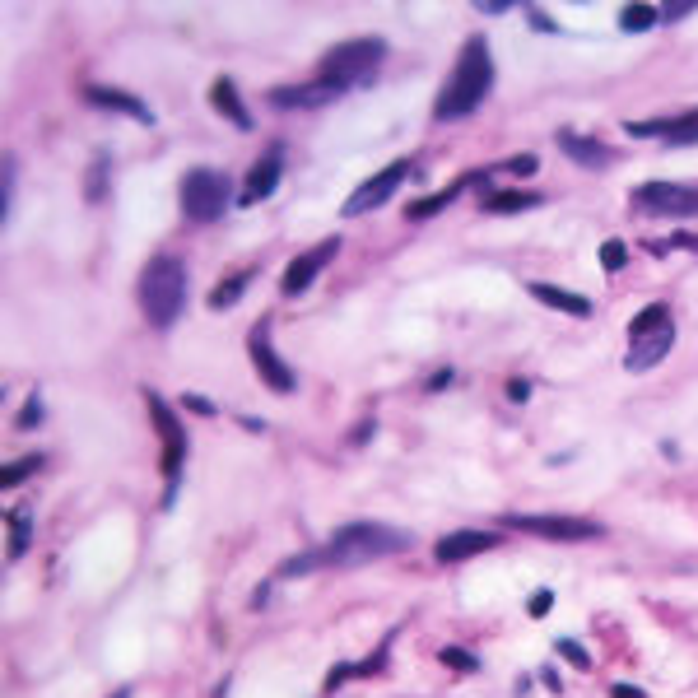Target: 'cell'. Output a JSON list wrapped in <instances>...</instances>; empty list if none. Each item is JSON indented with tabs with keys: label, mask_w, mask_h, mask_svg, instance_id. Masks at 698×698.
<instances>
[{
	"label": "cell",
	"mask_w": 698,
	"mask_h": 698,
	"mask_svg": "<svg viewBox=\"0 0 698 698\" xmlns=\"http://www.w3.org/2000/svg\"><path fill=\"white\" fill-rule=\"evenodd\" d=\"M405 545H410V536L396 531V526L354 522V526H340L336 536L326 545H317V550L284 559L280 573L284 578H303V573H322V568H359V564H373V559H387V554H401Z\"/></svg>",
	"instance_id": "1"
},
{
	"label": "cell",
	"mask_w": 698,
	"mask_h": 698,
	"mask_svg": "<svg viewBox=\"0 0 698 698\" xmlns=\"http://www.w3.org/2000/svg\"><path fill=\"white\" fill-rule=\"evenodd\" d=\"M489 89H494V52H489V38L475 33V38H466V47H461L457 70H452V80L443 84L438 103H433V117L438 121L470 117V112L489 98Z\"/></svg>",
	"instance_id": "2"
},
{
	"label": "cell",
	"mask_w": 698,
	"mask_h": 698,
	"mask_svg": "<svg viewBox=\"0 0 698 698\" xmlns=\"http://www.w3.org/2000/svg\"><path fill=\"white\" fill-rule=\"evenodd\" d=\"M140 308L154 326H173L187 308V270L177 256H154L140 270Z\"/></svg>",
	"instance_id": "3"
},
{
	"label": "cell",
	"mask_w": 698,
	"mask_h": 698,
	"mask_svg": "<svg viewBox=\"0 0 698 698\" xmlns=\"http://www.w3.org/2000/svg\"><path fill=\"white\" fill-rule=\"evenodd\" d=\"M382 56H387L382 38H349L322 56V80L340 84V89H359V84H368L377 75Z\"/></svg>",
	"instance_id": "4"
},
{
	"label": "cell",
	"mask_w": 698,
	"mask_h": 698,
	"mask_svg": "<svg viewBox=\"0 0 698 698\" xmlns=\"http://www.w3.org/2000/svg\"><path fill=\"white\" fill-rule=\"evenodd\" d=\"M229 210V177L215 168H191L182 177V215L191 224H215Z\"/></svg>",
	"instance_id": "5"
},
{
	"label": "cell",
	"mask_w": 698,
	"mask_h": 698,
	"mask_svg": "<svg viewBox=\"0 0 698 698\" xmlns=\"http://www.w3.org/2000/svg\"><path fill=\"white\" fill-rule=\"evenodd\" d=\"M503 526L526 531L540 540H559V545H578V540H601V526L587 517H568V512H508Z\"/></svg>",
	"instance_id": "6"
},
{
	"label": "cell",
	"mask_w": 698,
	"mask_h": 698,
	"mask_svg": "<svg viewBox=\"0 0 698 698\" xmlns=\"http://www.w3.org/2000/svg\"><path fill=\"white\" fill-rule=\"evenodd\" d=\"M145 401H149V415H154V424H159V433H163V480H168V503H173L177 480H182V457H187V433H182V419L173 415V405L163 401V396L149 391Z\"/></svg>",
	"instance_id": "7"
},
{
	"label": "cell",
	"mask_w": 698,
	"mask_h": 698,
	"mask_svg": "<svg viewBox=\"0 0 698 698\" xmlns=\"http://www.w3.org/2000/svg\"><path fill=\"white\" fill-rule=\"evenodd\" d=\"M405 173H410V159H396V163H387L377 177H368L354 196L345 201V215H373V210H382V205L396 196V187L405 182Z\"/></svg>",
	"instance_id": "8"
},
{
	"label": "cell",
	"mask_w": 698,
	"mask_h": 698,
	"mask_svg": "<svg viewBox=\"0 0 698 698\" xmlns=\"http://www.w3.org/2000/svg\"><path fill=\"white\" fill-rule=\"evenodd\" d=\"M633 205L647 215H698V187H675V182H647L633 191Z\"/></svg>",
	"instance_id": "9"
},
{
	"label": "cell",
	"mask_w": 698,
	"mask_h": 698,
	"mask_svg": "<svg viewBox=\"0 0 698 698\" xmlns=\"http://www.w3.org/2000/svg\"><path fill=\"white\" fill-rule=\"evenodd\" d=\"M247 349H252V363H256V373H261V382H266L270 391H280V396H289V391L298 387V377H294V368L275 354V345H270V331H266V322H256V331H252V340H247Z\"/></svg>",
	"instance_id": "10"
},
{
	"label": "cell",
	"mask_w": 698,
	"mask_h": 698,
	"mask_svg": "<svg viewBox=\"0 0 698 698\" xmlns=\"http://www.w3.org/2000/svg\"><path fill=\"white\" fill-rule=\"evenodd\" d=\"M336 252H340V238H326L322 247H312V252L294 256V261H289V270H284V280H280V294H284V298L308 294L312 280H317V275L331 266V256H336Z\"/></svg>",
	"instance_id": "11"
},
{
	"label": "cell",
	"mask_w": 698,
	"mask_h": 698,
	"mask_svg": "<svg viewBox=\"0 0 698 698\" xmlns=\"http://www.w3.org/2000/svg\"><path fill=\"white\" fill-rule=\"evenodd\" d=\"M349 89H340V84H331V80H308V84H284V89H270V103L275 108H326V103H336V98H345Z\"/></svg>",
	"instance_id": "12"
},
{
	"label": "cell",
	"mask_w": 698,
	"mask_h": 698,
	"mask_svg": "<svg viewBox=\"0 0 698 698\" xmlns=\"http://www.w3.org/2000/svg\"><path fill=\"white\" fill-rule=\"evenodd\" d=\"M280 173H284V145H270L261 159L252 163V173H247V187H242L238 201L242 205H256V201H266L270 191L280 187Z\"/></svg>",
	"instance_id": "13"
},
{
	"label": "cell",
	"mask_w": 698,
	"mask_h": 698,
	"mask_svg": "<svg viewBox=\"0 0 698 698\" xmlns=\"http://www.w3.org/2000/svg\"><path fill=\"white\" fill-rule=\"evenodd\" d=\"M629 135H666V145H698V108L685 117H661V121H624Z\"/></svg>",
	"instance_id": "14"
},
{
	"label": "cell",
	"mask_w": 698,
	"mask_h": 698,
	"mask_svg": "<svg viewBox=\"0 0 698 698\" xmlns=\"http://www.w3.org/2000/svg\"><path fill=\"white\" fill-rule=\"evenodd\" d=\"M484 550H498V536L494 531H452L433 545V559L438 564H461V559H475Z\"/></svg>",
	"instance_id": "15"
},
{
	"label": "cell",
	"mask_w": 698,
	"mask_h": 698,
	"mask_svg": "<svg viewBox=\"0 0 698 698\" xmlns=\"http://www.w3.org/2000/svg\"><path fill=\"white\" fill-rule=\"evenodd\" d=\"M559 149H564L578 168H610V163H615V149H605L601 140L578 135V131H559Z\"/></svg>",
	"instance_id": "16"
},
{
	"label": "cell",
	"mask_w": 698,
	"mask_h": 698,
	"mask_svg": "<svg viewBox=\"0 0 698 698\" xmlns=\"http://www.w3.org/2000/svg\"><path fill=\"white\" fill-rule=\"evenodd\" d=\"M84 98H89L94 108H103V112H126V117L140 121V126H149V121H154V112H149L140 98H135V94H121V89H103V84H89V89H84Z\"/></svg>",
	"instance_id": "17"
},
{
	"label": "cell",
	"mask_w": 698,
	"mask_h": 698,
	"mask_svg": "<svg viewBox=\"0 0 698 698\" xmlns=\"http://www.w3.org/2000/svg\"><path fill=\"white\" fill-rule=\"evenodd\" d=\"M671 345H675V322H671V326H661L657 336L633 340V349H629V359H624V368H633V373H643V368H657V363L671 354Z\"/></svg>",
	"instance_id": "18"
},
{
	"label": "cell",
	"mask_w": 698,
	"mask_h": 698,
	"mask_svg": "<svg viewBox=\"0 0 698 698\" xmlns=\"http://www.w3.org/2000/svg\"><path fill=\"white\" fill-rule=\"evenodd\" d=\"M484 177H489V173H466L461 182H452V187L433 191V196H424V201H410V210H405V215H410V219H429V215H438V210H447L452 201H461V196H466V191L475 187V182H484Z\"/></svg>",
	"instance_id": "19"
},
{
	"label": "cell",
	"mask_w": 698,
	"mask_h": 698,
	"mask_svg": "<svg viewBox=\"0 0 698 698\" xmlns=\"http://www.w3.org/2000/svg\"><path fill=\"white\" fill-rule=\"evenodd\" d=\"M210 103H215L219 117H229L238 131H252V112L242 108V98H238V84L229 80V75H219L215 84H210Z\"/></svg>",
	"instance_id": "20"
},
{
	"label": "cell",
	"mask_w": 698,
	"mask_h": 698,
	"mask_svg": "<svg viewBox=\"0 0 698 698\" xmlns=\"http://www.w3.org/2000/svg\"><path fill=\"white\" fill-rule=\"evenodd\" d=\"M531 289V298L536 303H545V308H559V312H568V317H591V303L582 294H568V289H559V284H545V280H536V284H526Z\"/></svg>",
	"instance_id": "21"
},
{
	"label": "cell",
	"mask_w": 698,
	"mask_h": 698,
	"mask_svg": "<svg viewBox=\"0 0 698 698\" xmlns=\"http://www.w3.org/2000/svg\"><path fill=\"white\" fill-rule=\"evenodd\" d=\"M536 205V191H494V196H484V215H517V210H536Z\"/></svg>",
	"instance_id": "22"
},
{
	"label": "cell",
	"mask_w": 698,
	"mask_h": 698,
	"mask_svg": "<svg viewBox=\"0 0 698 698\" xmlns=\"http://www.w3.org/2000/svg\"><path fill=\"white\" fill-rule=\"evenodd\" d=\"M661 326H671V308H666V303H647V308H643V312H638V317H633V322H629V336H633V340L657 336Z\"/></svg>",
	"instance_id": "23"
},
{
	"label": "cell",
	"mask_w": 698,
	"mask_h": 698,
	"mask_svg": "<svg viewBox=\"0 0 698 698\" xmlns=\"http://www.w3.org/2000/svg\"><path fill=\"white\" fill-rule=\"evenodd\" d=\"M247 284H252V270H233V275H224V280H219V289L210 294V308H215V312L233 308V303L242 298V289H247Z\"/></svg>",
	"instance_id": "24"
},
{
	"label": "cell",
	"mask_w": 698,
	"mask_h": 698,
	"mask_svg": "<svg viewBox=\"0 0 698 698\" xmlns=\"http://www.w3.org/2000/svg\"><path fill=\"white\" fill-rule=\"evenodd\" d=\"M657 19H661L657 5H624V10H619V28H624V33H647Z\"/></svg>",
	"instance_id": "25"
},
{
	"label": "cell",
	"mask_w": 698,
	"mask_h": 698,
	"mask_svg": "<svg viewBox=\"0 0 698 698\" xmlns=\"http://www.w3.org/2000/svg\"><path fill=\"white\" fill-rule=\"evenodd\" d=\"M33 470H42L38 452H33V457H19V461H5V466H0V484H5V489H14V484H24Z\"/></svg>",
	"instance_id": "26"
},
{
	"label": "cell",
	"mask_w": 698,
	"mask_h": 698,
	"mask_svg": "<svg viewBox=\"0 0 698 698\" xmlns=\"http://www.w3.org/2000/svg\"><path fill=\"white\" fill-rule=\"evenodd\" d=\"M28 536H33V522H28V512H10V559H24L28 554Z\"/></svg>",
	"instance_id": "27"
},
{
	"label": "cell",
	"mask_w": 698,
	"mask_h": 698,
	"mask_svg": "<svg viewBox=\"0 0 698 698\" xmlns=\"http://www.w3.org/2000/svg\"><path fill=\"white\" fill-rule=\"evenodd\" d=\"M108 154H94V168H89V191H84V196H89V201H103V196H108Z\"/></svg>",
	"instance_id": "28"
},
{
	"label": "cell",
	"mask_w": 698,
	"mask_h": 698,
	"mask_svg": "<svg viewBox=\"0 0 698 698\" xmlns=\"http://www.w3.org/2000/svg\"><path fill=\"white\" fill-rule=\"evenodd\" d=\"M438 661H443L447 671H461V675H475V671H480V661L470 657L466 647H443V652H438Z\"/></svg>",
	"instance_id": "29"
},
{
	"label": "cell",
	"mask_w": 698,
	"mask_h": 698,
	"mask_svg": "<svg viewBox=\"0 0 698 698\" xmlns=\"http://www.w3.org/2000/svg\"><path fill=\"white\" fill-rule=\"evenodd\" d=\"M14 173H19V163L5 159V173H0V219H10L14 210Z\"/></svg>",
	"instance_id": "30"
},
{
	"label": "cell",
	"mask_w": 698,
	"mask_h": 698,
	"mask_svg": "<svg viewBox=\"0 0 698 698\" xmlns=\"http://www.w3.org/2000/svg\"><path fill=\"white\" fill-rule=\"evenodd\" d=\"M624 261H629V247L619 238H610V242H601V266L605 270H624Z\"/></svg>",
	"instance_id": "31"
},
{
	"label": "cell",
	"mask_w": 698,
	"mask_h": 698,
	"mask_svg": "<svg viewBox=\"0 0 698 698\" xmlns=\"http://www.w3.org/2000/svg\"><path fill=\"white\" fill-rule=\"evenodd\" d=\"M559 652H564L568 661H573V666H582V671H587L591 661H587V652H582V643H573V638H559Z\"/></svg>",
	"instance_id": "32"
},
{
	"label": "cell",
	"mask_w": 698,
	"mask_h": 698,
	"mask_svg": "<svg viewBox=\"0 0 698 698\" xmlns=\"http://www.w3.org/2000/svg\"><path fill=\"white\" fill-rule=\"evenodd\" d=\"M38 415H42V396H28V405L19 410V429H33V424H38Z\"/></svg>",
	"instance_id": "33"
},
{
	"label": "cell",
	"mask_w": 698,
	"mask_h": 698,
	"mask_svg": "<svg viewBox=\"0 0 698 698\" xmlns=\"http://www.w3.org/2000/svg\"><path fill=\"white\" fill-rule=\"evenodd\" d=\"M503 168H508V173H536L540 159H536V154H517V159H508Z\"/></svg>",
	"instance_id": "34"
},
{
	"label": "cell",
	"mask_w": 698,
	"mask_h": 698,
	"mask_svg": "<svg viewBox=\"0 0 698 698\" xmlns=\"http://www.w3.org/2000/svg\"><path fill=\"white\" fill-rule=\"evenodd\" d=\"M526 19H531V24L540 28V33H554V19L545 10H540V5H526Z\"/></svg>",
	"instance_id": "35"
},
{
	"label": "cell",
	"mask_w": 698,
	"mask_h": 698,
	"mask_svg": "<svg viewBox=\"0 0 698 698\" xmlns=\"http://www.w3.org/2000/svg\"><path fill=\"white\" fill-rule=\"evenodd\" d=\"M550 605H554V591H536V601H531V615L545 619V615H550Z\"/></svg>",
	"instance_id": "36"
},
{
	"label": "cell",
	"mask_w": 698,
	"mask_h": 698,
	"mask_svg": "<svg viewBox=\"0 0 698 698\" xmlns=\"http://www.w3.org/2000/svg\"><path fill=\"white\" fill-rule=\"evenodd\" d=\"M508 396H512V401H517V405H526V396H531V382H522V377H512V382H508Z\"/></svg>",
	"instance_id": "37"
},
{
	"label": "cell",
	"mask_w": 698,
	"mask_h": 698,
	"mask_svg": "<svg viewBox=\"0 0 698 698\" xmlns=\"http://www.w3.org/2000/svg\"><path fill=\"white\" fill-rule=\"evenodd\" d=\"M187 405L196 410V415H215V405L205 401V396H187Z\"/></svg>",
	"instance_id": "38"
},
{
	"label": "cell",
	"mask_w": 698,
	"mask_h": 698,
	"mask_svg": "<svg viewBox=\"0 0 698 698\" xmlns=\"http://www.w3.org/2000/svg\"><path fill=\"white\" fill-rule=\"evenodd\" d=\"M610 698H647L643 689H633V685H615L610 689Z\"/></svg>",
	"instance_id": "39"
},
{
	"label": "cell",
	"mask_w": 698,
	"mask_h": 698,
	"mask_svg": "<svg viewBox=\"0 0 698 698\" xmlns=\"http://www.w3.org/2000/svg\"><path fill=\"white\" fill-rule=\"evenodd\" d=\"M508 10V0H480V14H503Z\"/></svg>",
	"instance_id": "40"
},
{
	"label": "cell",
	"mask_w": 698,
	"mask_h": 698,
	"mask_svg": "<svg viewBox=\"0 0 698 698\" xmlns=\"http://www.w3.org/2000/svg\"><path fill=\"white\" fill-rule=\"evenodd\" d=\"M447 382H452V368H438V373L429 377V387H433V391H438V387H447Z\"/></svg>",
	"instance_id": "41"
},
{
	"label": "cell",
	"mask_w": 698,
	"mask_h": 698,
	"mask_svg": "<svg viewBox=\"0 0 698 698\" xmlns=\"http://www.w3.org/2000/svg\"><path fill=\"white\" fill-rule=\"evenodd\" d=\"M368 433H373V424H359V429H354V438H349V443H354V447H363V443H368Z\"/></svg>",
	"instance_id": "42"
},
{
	"label": "cell",
	"mask_w": 698,
	"mask_h": 698,
	"mask_svg": "<svg viewBox=\"0 0 698 698\" xmlns=\"http://www.w3.org/2000/svg\"><path fill=\"white\" fill-rule=\"evenodd\" d=\"M689 10H694V5H666L661 14H666V19H680V14H689Z\"/></svg>",
	"instance_id": "43"
},
{
	"label": "cell",
	"mask_w": 698,
	"mask_h": 698,
	"mask_svg": "<svg viewBox=\"0 0 698 698\" xmlns=\"http://www.w3.org/2000/svg\"><path fill=\"white\" fill-rule=\"evenodd\" d=\"M112 698H131V689H117V694H112Z\"/></svg>",
	"instance_id": "44"
}]
</instances>
